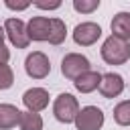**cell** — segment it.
<instances>
[{"mask_svg":"<svg viewBox=\"0 0 130 130\" xmlns=\"http://www.w3.org/2000/svg\"><path fill=\"white\" fill-rule=\"evenodd\" d=\"M102 59L108 65H124L130 59V43L118 39V37H108L102 45Z\"/></svg>","mask_w":130,"mask_h":130,"instance_id":"1","label":"cell"},{"mask_svg":"<svg viewBox=\"0 0 130 130\" xmlns=\"http://www.w3.org/2000/svg\"><path fill=\"white\" fill-rule=\"evenodd\" d=\"M79 112V104H77V98H73L71 93H59L55 98V104H53V114L59 122L63 124H69L75 120Z\"/></svg>","mask_w":130,"mask_h":130,"instance_id":"2","label":"cell"},{"mask_svg":"<svg viewBox=\"0 0 130 130\" xmlns=\"http://www.w3.org/2000/svg\"><path fill=\"white\" fill-rule=\"evenodd\" d=\"M73 122L77 130H100L104 124V112L98 106H85L77 112Z\"/></svg>","mask_w":130,"mask_h":130,"instance_id":"3","label":"cell"},{"mask_svg":"<svg viewBox=\"0 0 130 130\" xmlns=\"http://www.w3.org/2000/svg\"><path fill=\"white\" fill-rule=\"evenodd\" d=\"M89 71V59L85 55H79V53H67L61 61V73L67 77V79H77L81 73Z\"/></svg>","mask_w":130,"mask_h":130,"instance_id":"4","label":"cell"},{"mask_svg":"<svg viewBox=\"0 0 130 130\" xmlns=\"http://www.w3.org/2000/svg\"><path fill=\"white\" fill-rule=\"evenodd\" d=\"M24 69H26V75L32 77V79H45L51 71V63H49V57L43 53V51H32L26 61H24Z\"/></svg>","mask_w":130,"mask_h":130,"instance_id":"5","label":"cell"},{"mask_svg":"<svg viewBox=\"0 0 130 130\" xmlns=\"http://www.w3.org/2000/svg\"><path fill=\"white\" fill-rule=\"evenodd\" d=\"M4 32L6 37L10 39V43L16 47V49H26L30 39H28V32H26V24L20 20V18H6L4 22Z\"/></svg>","mask_w":130,"mask_h":130,"instance_id":"6","label":"cell"},{"mask_svg":"<svg viewBox=\"0 0 130 130\" xmlns=\"http://www.w3.org/2000/svg\"><path fill=\"white\" fill-rule=\"evenodd\" d=\"M100 37H102V26L95 22H81L73 28V41L81 47L93 45Z\"/></svg>","mask_w":130,"mask_h":130,"instance_id":"7","label":"cell"},{"mask_svg":"<svg viewBox=\"0 0 130 130\" xmlns=\"http://www.w3.org/2000/svg\"><path fill=\"white\" fill-rule=\"evenodd\" d=\"M22 102L26 106V112H41L49 106V91L43 89V87H30L24 91L22 95Z\"/></svg>","mask_w":130,"mask_h":130,"instance_id":"8","label":"cell"},{"mask_svg":"<svg viewBox=\"0 0 130 130\" xmlns=\"http://www.w3.org/2000/svg\"><path fill=\"white\" fill-rule=\"evenodd\" d=\"M26 32L30 41H49L51 35V18L47 16H35L26 24Z\"/></svg>","mask_w":130,"mask_h":130,"instance_id":"9","label":"cell"},{"mask_svg":"<svg viewBox=\"0 0 130 130\" xmlns=\"http://www.w3.org/2000/svg\"><path fill=\"white\" fill-rule=\"evenodd\" d=\"M98 89L104 98H118L124 91V79L118 73H106V75H102V81H100Z\"/></svg>","mask_w":130,"mask_h":130,"instance_id":"10","label":"cell"},{"mask_svg":"<svg viewBox=\"0 0 130 130\" xmlns=\"http://www.w3.org/2000/svg\"><path fill=\"white\" fill-rule=\"evenodd\" d=\"M100 81H102V75L98 73V71H85V73H81L75 81H73V85H75V89L77 91H81V93H91L93 89H98L100 87Z\"/></svg>","mask_w":130,"mask_h":130,"instance_id":"11","label":"cell"},{"mask_svg":"<svg viewBox=\"0 0 130 130\" xmlns=\"http://www.w3.org/2000/svg\"><path fill=\"white\" fill-rule=\"evenodd\" d=\"M112 35L126 43L130 41V12H118L112 18Z\"/></svg>","mask_w":130,"mask_h":130,"instance_id":"12","label":"cell"},{"mask_svg":"<svg viewBox=\"0 0 130 130\" xmlns=\"http://www.w3.org/2000/svg\"><path fill=\"white\" fill-rule=\"evenodd\" d=\"M20 122V110L12 104H0V130H10Z\"/></svg>","mask_w":130,"mask_h":130,"instance_id":"13","label":"cell"},{"mask_svg":"<svg viewBox=\"0 0 130 130\" xmlns=\"http://www.w3.org/2000/svg\"><path fill=\"white\" fill-rule=\"evenodd\" d=\"M20 130H43V118L37 112H20Z\"/></svg>","mask_w":130,"mask_h":130,"instance_id":"14","label":"cell"},{"mask_svg":"<svg viewBox=\"0 0 130 130\" xmlns=\"http://www.w3.org/2000/svg\"><path fill=\"white\" fill-rule=\"evenodd\" d=\"M65 35H67V28H65V22L61 18H51V35H49V43L51 45H61L65 41Z\"/></svg>","mask_w":130,"mask_h":130,"instance_id":"15","label":"cell"},{"mask_svg":"<svg viewBox=\"0 0 130 130\" xmlns=\"http://www.w3.org/2000/svg\"><path fill=\"white\" fill-rule=\"evenodd\" d=\"M114 120L120 126H130V100H124L114 108Z\"/></svg>","mask_w":130,"mask_h":130,"instance_id":"16","label":"cell"},{"mask_svg":"<svg viewBox=\"0 0 130 130\" xmlns=\"http://www.w3.org/2000/svg\"><path fill=\"white\" fill-rule=\"evenodd\" d=\"M73 8L81 14H89L100 8V0H73Z\"/></svg>","mask_w":130,"mask_h":130,"instance_id":"17","label":"cell"},{"mask_svg":"<svg viewBox=\"0 0 130 130\" xmlns=\"http://www.w3.org/2000/svg\"><path fill=\"white\" fill-rule=\"evenodd\" d=\"M14 83V73L8 65H0V89H8Z\"/></svg>","mask_w":130,"mask_h":130,"instance_id":"18","label":"cell"},{"mask_svg":"<svg viewBox=\"0 0 130 130\" xmlns=\"http://www.w3.org/2000/svg\"><path fill=\"white\" fill-rule=\"evenodd\" d=\"M35 6L37 8H43V10H55V8L61 6V2L59 0H53V2H35Z\"/></svg>","mask_w":130,"mask_h":130,"instance_id":"19","label":"cell"},{"mask_svg":"<svg viewBox=\"0 0 130 130\" xmlns=\"http://www.w3.org/2000/svg\"><path fill=\"white\" fill-rule=\"evenodd\" d=\"M4 4H6L10 10H24V8L30 6V2H12V0H6Z\"/></svg>","mask_w":130,"mask_h":130,"instance_id":"20","label":"cell"},{"mask_svg":"<svg viewBox=\"0 0 130 130\" xmlns=\"http://www.w3.org/2000/svg\"><path fill=\"white\" fill-rule=\"evenodd\" d=\"M8 59H10V51H8L4 45H0V65H6Z\"/></svg>","mask_w":130,"mask_h":130,"instance_id":"21","label":"cell"},{"mask_svg":"<svg viewBox=\"0 0 130 130\" xmlns=\"http://www.w3.org/2000/svg\"><path fill=\"white\" fill-rule=\"evenodd\" d=\"M4 37H6V32H4V26H0V45L4 43Z\"/></svg>","mask_w":130,"mask_h":130,"instance_id":"22","label":"cell"}]
</instances>
